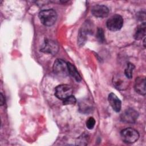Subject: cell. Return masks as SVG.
I'll use <instances>...</instances> for the list:
<instances>
[{
  "label": "cell",
  "instance_id": "9c48e42d",
  "mask_svg": "<svg viewBox=\"0 0 146 146\" xmlns=\"http://www.w3.org/2000/svg\"><path fill=\"white\" fill-rule=\"evenodd\" d=\"M90 24L85 23L79 30L78 35V44L79 46H83L87 39V35L91 34V29L89 27Z\"/></svg>",
  "mask_w": 146,
  "mask_h": 146
},
{
  "label": "cell",
  "instance_id": "8fae6325",
  "mask_svg": "<svg viewBox=\"0 0 146 146\" xmlns=\"http://www.w3.org/2000/svg\"><path fill=\"white\" fill-rule=\"evenodd\" d=\"M135 90L137 93L144 96L145 95V78L139 76L135 80Z\"/></svg>",
  "mask_w": 146,
  "mask_h": 146
},
{
  "label": "cell",
  "instance_id": "3957f363",
  "mask_svg": "<svg viewBox=\"0 0 146 146\" xmlns=\"http://www.w3.org/2000/svg\"><path fill=\"white\" fill-rule=\"evenodd\" d=\"M53 72L59 77L67 76L69 74L67 63L61 59H57L53 65Z\"/></svg>",
  "mask_w": 146,
  "mask_h": 146
},
{
  "label": "cell",
  "instance_id": "2e32d148",
  "mask_svg": "<svg viewBox=\"0 0 146 146\" xmlns=\"http://www.w3.org/2000/svg\"><path fill=\"white\" fill-rule=\"evenodd\" d=\"M134 68H135V66L133 64L131 63H128L127 64V67L124 71V75L126 76V78H127L128 79L132 78V75H133V71Z\"/></svg>",
  "mask_w": 146,
  "mask_h": 146
},
{
  "label": "cell",
  "instance_id": "7a4b0ae2",
  "mask_svg": "<svg viewBox=\"0 0 146 146\" xmlns=\"http://www.w3.org/2000/svg\"><path fill=\"white\" fill-rule=\"evenodd\" d=\"M122 140L127 144H132L136 142L139 138V133L137 131L132 128H127L120 132Z\"/></svg>",
  "mask_w": 146,
  "mask_h": 146
},
{
  "label": "cell",
  "instance_id": "ac0fdd59",
  "mask_svg": "<svg viewBox=\"0 0 146 146\" xmlns=\"http://www.w3.org/2000/svg\"><path fill=\"white\" fill-rule=\"evenodd\" d=\"M76 102V99L75 98V96H73L72 95L63 100V103L64 105L75 104Z\"/></svg>",
  "mask_w": 146,
  "mask_h": 146
},
{
  "label": "cell",
  "instance_id": "7c38bea8",
  "mask_svg": "<svg viewBox=\"0 0 146 146\" xmlns=\"http://www.w3.org/2000/svg\"><path fill=\"white\" fill-rule=\"evenodd\" d=\"M108 100L111 107L115 112H118L120 111L121 107V102L115 94L112 92L110 93L108 95Z\"/></svg>",
  "mask_w": 146,
  "mask_h": 146
},
{
  "label": "cell",
  "instance_id": "277c9868",
  "mask_svg": "<svg viewBox=\"0 0 146 146\" xmlns=\"http://www.w3.org/2000/svg\"><path fill=\"white\" fill-rule=\"evenodd\" d=\"M73 89L68 84H60L56 87L55 89V96L60 99L64 100L72 95Z\"/></svg>",
  "mask_w": 146,
  "mask_h": 146
},
{
  "label": "cell",
  "instance_id": "6da1fadb",
  "mask_svg": "<svg viewBox=\"0 0 146 146\" xmlns=\"http://www.w3.org/2000/svg\"><path fill=\"white\" fill-rule=\"evenodd\" d=\"M39 18L43 25L46 26H51L56 22L57 14L56 11L52 9H46L39 12Z\"/></svg>",
  "mask_w": 146,
  "mask_h": 146
},
{
  "label": "cell",
  "instance_id": "5bb4252c",
  "mask_svg": "<svg viewBox=\"0 0 146 146\" xmlns=\"http://www.w3.org/2000/svg\"><path fill=\"white\" fill-rule=\"evenodd\" d=\"M79 108L82 113H88L92 110L91 103L87 99L83 100L79 104Z\"/></svg>",
  "mask_w": 146,
  "mask_h": 146
},
{
  "label": "cell",
  "instance_id": "ba28073f",
  "mask_svg": "<svg viewBox=\"0 0 146 146\" xmlns=\"http://www.w3.org/2000/svg\"><path fill=\"white\" fill-rule=\"evenodd\" d=\"M91 13L95 17L105 18L107 17L109 14V9L105 5H96L92 7Z\"/></svg>",
  "mask_w": 146,
  "mask_h": 146
},
{
  "label": "cell",
  "instance_id": "e0dca14e",
  "mask_svg": "<svg viewBox=\"0 0 146 146\" xmlns=\"http://www.w3.org/2000/svg\"><path fill=\"white\" fill-rule=\"evenodd\" d=\"M96 38L100 43H103L105 41V36L104 31L102 28H98L96 34Z\"/></svg>",
  "mask_w": 146,
  "mask_h": 146
},
{
  "label": "cell",
  "instance_id": "8992f818",
  "mask_svg": "<svg viewBox=\"0 0 146 146\" xmlns=\"http://www.w3.org/2000/svg\"><path fill=\"white\" fill-rule=\"evenodd\" d=\"M59 50L58 44L54 41L51 39H46L44 42L40 51L44 53L54 55Z\"/></svg>",
  "mask_w": 146,
  "mask_h": 146
},
{
  "label": "cell",
  "instance_id": "d6986e66",
  "mask_svg": "<svg viewBox=\"0 0 146 146\" xmlns=\"http://www.w3.org/2000/svg\"><path fill=\"white\" fill-rule=\"evenodd\" d=\"M95 120L94 117H90L86 121V127L89 129H92L95 125Z\"/></svg>",
  "mask_w": 146,
  "mask_h": 146
},
{
  "label": "cell",
  "instance_id": "5b68a950",
  "mask_svg": "<svg viewBox=\"0 0 146 146\" xmlns=\"http://www.w3.org/2000/svg\"><path fill=\"white\" fill-rule=\"evenodd\" d=\"M123 25V19L121 16L115 14L111 16L107 21V28L112 31H118L121 29Z\"/></svg>",
  "mask_w": 146,
  "mask_h": 146
},
{
  "label": "cell",
  "instance_id": "ffe728a7",
  "mask_svg": "<svg viewBox=\"0 0 146 146\" xmlns=\"http://www.w3.org/2000/svg\"><path fill=\"white\" fill-rule=\"evenodd\" d=\"M0 103L1 106H2L5 103V98L2 93L0 95Z\"/></svg>",
  "mask_w": 146,
  "mask_h": 146
},
{
  "label": "cell",
  "instance_id": "52a82bcc",
  "mask_svg": "<svg viewBox=\"0 0 146 146\" xmlns=\"http://www.w3.org/2000/svg\"><path fill=\"white\" fill-rule=\"evenodd\" d=\"M138 112L133 108L125 110L120 115L122 121L127 123H134L138 117Z\"/></svg>",
  "mask_w": 146,
  "mask_h": 146
},
{
  "label": "cell",
  "instance_id": "30bf717a",
  "mask_svg": "<svg viewBox=\"0 0 146 146\" xmlns=\"http://www.w3.org/2000/svg\"><path fill=\"white\" fill-rule=\"evenodd\" d=\"M128 78L126 76L116 75L113 78V84L114 86L118 90H123L127 88L128 86Z\"/></svg>",
  "mask_w": 146,
  "mask_h": 146
},
{
  "label": "cell",
  "instance_id": "4fadbf2b",
  "mask_svg": "<svg viewBox=\"0 0 146 146\" xmlns=\"http://www.w3.org/2000/svg\"><path fill=\"white\" fill-rule=\"evenodd\" d=\"M145 23L143 22L141 25L138 26L135 30L134 34V38L136 40L141 39L143 38H145Z\"/></svg>",
  "mask_w": 146,
  "mask_h": 146
},
{
  "label": "cell",
  "instance_id": "9a60e30c",
  "mask_svg": "<svg viewBox=\"0 0 146 146\" xmlns=\"http://www.w3.org/2000/svg\"><path fill=\"white\" fill-rule=\"evenodd\" d=\"M67 65H68L69 74L72 78H74L76 81H77V82L81 81V80H82L81 76H80V74H79V72H78L75 67L70 63H67Z\"/></svg>",
  "mask_w": 146,
  "mask_h": 146
}]
</instances>
